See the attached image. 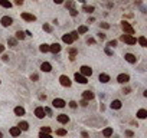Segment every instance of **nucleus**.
<instances>
[{
    "label": "nucleus",
    "instance_id": "18",
    "mask_svg": "<svg viewBox=\"0 0 147 138\" xmlns=\"http://www.w3.org/2000/svg\"><path fill=\"white\" fill-rule=\"evenodd\" d=\"M20 132H22V131L19 130V127H12L10 128V135L12 137H19Z\"/></svg>",
    "mask_w": 147,
    "mask_h": 138
},
{
    "label": "nucleus",
    "instance_id": "51",
    "mask_svg": "<svg viewBox=\"0 0 147 138\" xmlns=\"http://www.w3.org/2000/svg\"><path fill=\"white\" fill-rule=\"evenodd\" d=\"M82 138H88V132H85V131H84V132H82Z\"/></svg>",
    "mask_w": 147,
    "mask_h": 138
},
{
    "label": "nucleus",
    "instance_id": "32",
    "mask_svg": "<svg viewBox=\"0 0 147 138\" xmlns=\"http://www.w3.org/2000/svg\"><path fill=\"white\" fill-rule=\"evenodd\" d=\"M84 12H87V13H92V12H94V6H84Z\"/></svg>",
    "mask_w": 147,
    "mask_h": 138
},
{
    "label": "nucleus",
    "instance_id": "47",
    "mask_svg": "<svg viewBox=\"0 0 147 138\" xmlns=\"http://www.w3.org/2000/svg\"><path fill=\"white\" fill-rule=\"evenodd\" d=\"M79 104H81L82 106H87V105H88V102H87V101H84V99H82V101H81V102H79Z\"/></svg>",
    "mask_w": 147,
    "mask_h": 138
},
{
    "label": "nucleus",
    "instance_id": "38",
    "mask_svg": "<svg viewBox=\"0 0 147 138\" xmlns=\"http://www.w3.org/2000/svg\"><path fill=\"white\" fill-rule=\"evenodd\" d=\"M104 52H105V53L108 55V56H112V50H111L110 48H105V49H104Z\"/></svg>",
    "mask_w": 147,
    "mask_h": 138
},
{
    "label": "nucleus",
    "instance_id": "4",
    "mask_svg": "<svg viewBox=\"0 0 147 138\" xmlns=\"http://www.w3.org/2000/svg\"><path fill=\"white\" fill-rule=\"evenodd\" d=\"M59 82H61V85H62V86H66V88H69V86H71V84H72L71 79H69L66 75H62V76H61V78H59Z\"/></svg>",
    "mask_w": 147,
    "mask_h": 138
},
{
    "label": "nucleus",
    "instance_id": "16",
    "mask_svg": "<svg viewBox=\"0 0 147 138\" xmlns=\"http://www.w3.org/2000/svg\"><path fill=\"white\" fill-rule=\"evenodd\" d=\"M41 70H43V72H51V70H52V65L49 62H43L41 65Z\"/></svg>",
    "mask_w": 147,
    "mask_h": 138
},
{
    "label": "nucleus",
    "instance_id": "39",
    "mask_svg": "<svg viewBox=\"0 0 147 138\" xmlns=\"http://www.w3.org/2000/svg\"><path fill=\"white\" fill-rule=\"evenodd\" d=\"M69 106H71V108H72V109H75V108H76V106H78V104H76V102H75V101H71V102H69Z\"/></svg>",
    "mask_w": 147,
    "mask_h": 138
},
{
    "label": "nucleus",
    "instance_id": "7",
    "mask_svg": "<svg viewBox=\"0 0 147 138\" xmlns=\"http://www.w3.org/2000/svg\"><path fill=\"white\" fill-rule=\"evenodd\" d=\"M22 19L26 20V22H35V20H36V16H33V14H30V13L23 12V13H22Z\"/></svg>",
    "mask_w": 147,
    "mask_h": 138
},
{
    "label": "nucleus",
    "instance_id": "11",
    "mask_svg": "<svg viewBox=\"0 0 147 138\" xmlns=\"http://www.w3.org/2000/svg\"><path fill=\"white\" fill-rule=\"evenodd\" d=\"M75 81L78 82V84H87L88 79L85 78V76H82L79 72H76V73H75Z\"/></svg>",
    "mask_w": 147,
    "mask_h": 138
},
{
    "label": "nucleus",
    "instance_id": "28",
    "mask_svg": "<svg viewBox=\"0 0 147 138\" xmlns=\"http://www.w3.org/2000/svg\"><path fill=\"white\" fill-rule=\"evenodd\" d=\"M43 30L48 33H52V26L49 23H43Z\"/></svg>",
    "mask_w": 147,
    "mask_h": 138
},
{
    "label": "nucleus",
    "instance_id": "41",
    "mask_svg": "<svg viewBox=\"0 0 147 138\" xmlns=\"http://www.w3.org/2000/svg\"><path fill=\"white\" fill-rule=\"evenodd\" d=\"M69 13H71V16H74V17H75L76 14H78V12H76L75 9H71V10H69Z\"/></svg>",
    "mask_w": 147,
    "mask_h": 138
},
{
    "label": "nucleus",
    "instance_id": "46",
    "mask_svg": "<svg viewBox=\"0 0 147 138\" xmlns=\"http://www.w3.org/2000/svg\"><path fill=\"white\" fill-rule=\"evenodd\" d=\"M98 38H100L101 40H104V39H105V35H104V33H100V35H98Z\"/></svg>",
    "mask_w": 147,
    "mask_h": 138
},
{
    "label": "nucleus",
    "instance_id": "48",
    "mask_svg": "<svg viewBox=\"0 0 147 138\" xmlns=\"http://www.w3.org/2000/svg\"><path fill=\"white\" fill-rule=\"evenodd\" d=\"M3 60H4V62H7V60H9V56H7V55H3Z\"/></svg>",
    "mask_w": 147,
    "mask_h": 138
},
{
    "label": "nucleus",
    "instance_id": "26",
    "mask_svg": "<svg viewBox=\"0 0 147 138\" xmlns=\"http://www.w3.org/2000/svg\"><path fill=\"white\" fill-rule=\"evenodd\" d=\"M87 32H88V27L87 26H79L78 30H76V33H78V35H82V33H87Z\"/></svg>",
    "mask_w": 147,
    "mask_h": 138
},
{
    "label": "nucleus",
    "instance_id": "42",
    "mask_svg": "<svg viewBox=\"0 0 147 138\" xmlns=\"http://www.w3.org/2000/svg\"><path fill=\"white\" fill-rule=\"evenodd\" d=\"M87 43H88V45H94V43H95V40H94L92 38H90V39L87 40Z\"/></svg>",
    "mask_w": 147,
    "mask_h": 138
},
{
    "label": "nucleus",
    "instance_id": "45",
    "mask_svg": "<svg viewBox=\"0 0 147 138\" xmlns=\"http://www.w3.org/2000/svg\"><path fill=\"white\" fill-rule=\"evenodd\" d=\"M125 135H127V137H133L134 134H133V131H125Z\"/></svg>",
    "mask_w": 147,
    "mask_h": 138
},
{
    "label": "nucleus",
    "instance_id": "24",
    "mask_svg": "<svg viewBox=\"0 0 147 138\" xmlns=\"http://www.w3.org/2000/svg\"><path fill=\"white\" fill-rule=\"evenodd\" d=\"M102 135L107 137V138L111 137V135H112V128H105V130L102 131Z\"/></svg>",
    "mask_w": 147,
    "mask_h": 138
},
{
    "label": "nucleus",
    "instance_id": "52",
    "mask_svg": "<svg viewBox=\"0 0 147 138\" xmlns=\"http://www.w3.org/2000/svg\"><path fill=\"white\" fill-rule=\"evenodd\" d=\"M16 4L20 6V4H23V2H22V0H16Z\"/></svg>",
    "mask_w": 147,
    "mask_h": 138
},
{
    "label": "nucleus",
    "instance_id": "23",
    "mask_svg": "<svg viewBox=\"0 0 147 138\" xmlns=\"http://www.w3.org/2000/svg\"><path fill=\"white\" fill-rule=\"evenodd\" d=\"M137 116H139L140 119H144L147 116V111L146 109H139V112H137Z\"/></svg>",
    "mask_w": 147,
    "mask_h": 138
},
{
    "label": "nucleus",
    "instance_id": "25",
    "mask_svg": "<svg viewBox=\"0 0 147 138\" xmlns=\"http://www.w3.org/2000/svg\"><path fill=\"white\" fill-rule=\"evenodd\" d=\"M137 42H139V43L141 45L143 48H146V46H147V39L144 38V36H140V38H139V40H137Z\"/></svg>",
    "mask_w": 147,
    "mask_h": 138
},
{
    "label": "nucleus",
    "instance_id": "15",
    "mask_svg": "<svg viewBox=\"0 0 147 138\" xmlns=\"http://www.w3.org/2000/svg\"><path fill=\"white\" fill-rule=\"evenodd\" d=\"M111 109H120L121 106H122V104H121V101L120 99H115V101H112L111 102Z\"/></svg>",
    "mask_w": 147,
    "mask_h": 138
},
{
    "label": "nucleus",
    "instance_id": "53",
    "mask_svg": "<svg viewBox=\"0 0 147 138\" xmlns=\"http://www.w3.org/2000/svg\"><path fill=\"white\" fill-rule=\"evenodd\" d=\"M0 138H3V132H2V131H0Z\"/></svg>",
    "mask_w": 147,
    "mask_h": 138
},
{
    "label": "nucleus",
    "instance_id": "9",
    "mask_svg": "<svg viewBox=\"0 0 147 138\" xmlns=\"http://www.w3.org/2000/svg\"><path fill=\"white\" fill-rule=\"evenodd\" d=\"M35 115H36V118H39V119H42L43 116H46L45 115V111H43V106H38V108L35 109Z\"/></svg>",
    "mask_w": 147,
    "mask_h": 138
},
{
    "label": "nucleus",
    "instance_id": "29",
    "mask_svg": "<svg viewBox=\"0 0 147 138\" xmlns=\"http://www.w3.org/2000/svg\"><path fill=\"white\" fill-rule=\"evenodd\" d=\"M41 52H43V53H46V52H49V45H46V43H43V45H41Z\"/></svg>",
    "mask_w": 147,
    "mask_h": 138
},
{
    "label": "nucleus",
    "instance_id": "2",
    "mask_svg": "<svg viewBox=\"0 0 147 138\" xmlns=\"http://www.w3.org/2000/svg\"><path fill=\"white\" fill-rule=\"evenodd\" d=\"M120 40L125 42L127 45H136L137 39L134 38V36H130V35H121V36H120Z\"/></svg>",
    "mask_w": 147,
    "mask_h": 138
},
{
    "label": "nucleus",
    "instance_id": "27",
    "mask_svg": "<svg viewBox=\"0 0 147 138\" xmlns=\"http://www.w3.org/2000/svg\"><path fill=\"white\" fill-rule=\"evenodd\" d=\"M0 6H3V7H6V9H10L12 7V3L10 2H3V0H0Z\"/></svg>",
    "mask_w": 147,
    "mask_h": 138
},
{
    "label": "nucleus",
    "instance_id": "49",
    "mask_svg": "<svg viewBox=\"0 0 147 138\" xmlns=\"http://www.w3.org/2000/svg\"><path fill=\"white\" fill-rule=\"evenodd\" d=\"M124 94H130V88H125V89H122Z\"/></svg>",
    "mask_w": 147,
    "mask_h": 138
},
{
    "label": "nucleus",
    "instance_id": "12",
    "mask_svg": "<svg viewBox=\"0 0 147 138\" xmlns=\"http://www.w3.org/2000/svg\"><path fill=\"white\" fill-rule=\"evenodd\" d=\"M49 52H52V53H59L61 52V45L59 43H53L49 46Z\"/></svg>",
    "mask_w": 147,
    "mask_h": 138
},
{
    "label": "nucleus",
    "instance_id": "3",
    "mask_svg": "<svg viewBox=\"0 0 147 138\" xmlns=\"http://www.w3.org/2000/svg\"><path fill=\"white\" fill-rule=\"evenodd\" d=\"M79 73H81L82 76H85V78H88V76L92 75V69L90 68V66H81V70H79Z\"/></svg>",
    "mask_w": 147,
    "mask_h": 138
},
{
    "label": "nucleus",
    "instance_id": "43",
    "mask_svg": "<svg viewBox=\"0 0 147 138\" xmlns=\"http://www.w3.org/2000/svg\"><path fill=\"white\" fill-rule=\"evenodd\" d=\"M30 78H32V81H38V78H39V76H38V73H33V75L30 76Z\"/></svg>",
    "mask_w": 147,
    "mask_h": 138
},
{
    "label": "nucleus",
    "instance_id": "40",
    "mask_svg": "<svg viewBox=\"0 0 147 138\" xmlns=\"http://www.w3.org/2000/svg\"><path fill=\"white\" fill-rule=\"evenodd\" d=\"M39 138H52V137H51V134H42L41 132L39 134Z\"/></svg>",
    "mask_w": 147,
    "mask_h": 138
},
{
    "label": "nucleus",
    "instance_id": "37",
    "mask_svg": "<svg viewBox=\"0 0 147 138\" xmlns=\"http://www.w3.org/2000/svg\"><path fill=\"white\" fill-rule=\"evenodd\" d=\"M65 7H68V9H74V2H66V3H65Z\"/></svg>",
    "mask_w": 147,
    "mask_h": 138
},
{
    "label": "nucleus",
    "instance_id": "31",
    "mask_svg": "<svg viewBox=\"0 0 147 138\" xmlns=\"http://www.w3.org/2000/svg\"><path fill=\"white\" fill-rule=\"evenodd\" d=\"M7 43L10 45V46H16V45H17V40H16L14 38H9V39H7Z\"/></svg>",
    "mask_w": 147,
    "mask_h": 138
},
{
    "label": "nucleus",
    "instance_id": "8",
    "mask_svg": "<svg viewBox=\"0 0 147 138\" xmlns=\"http://www.w3.org/2000/svg\"><path fill=\"white\" fill-rule=\"evenodd\" d=\"M52 104H53L55 108H63L66 102L63 99H61V98H56V99H53V102H52Z\"/></svg>",
    "mask_w": 147,
    "mask_h": 138
},
{
    "label": "nucleus",
    "instance_id": "6",
    "mask_svg": "<svg viewBox=\"0 0 147 138\" xmlns=\"http://www.w3.org/2000/svg\"><path fill=\"white\" fill-rule=\"evenodd\" d=\"M117 81L120 82V84H127V82L130 81V76H128L127 73H120V75L117 76Z\"/></svg>",
    "mask_w": 147,
    "mask_h": 138
},
{
    "label": "nucleus",
    "instance_id": "50",
    "mask_svg": "<svg viewBox=\"0 0 147 138\" xmlns=\"http://www.w3.org/2000/svg\"><path fill=\"white\" fill-rule=\"evenodd\" d=\"M3 52H4V46L0 45V53H3Z\"/></svg>",
    "mask_w": 147,
    "mask_h": 138
},
{
    "label": "nucleus",
    "instance_id": "21",
    "mask_svg": "<svg viewBox=\"0 0 147 138\" xmlns=\"http://www.w3.org/2000/svg\"><path fill=\"white\" fill-rule=\"evenodd\" d=\"M24 38H26L24 32H22V30H17V32H16V40H23Z\"/></svg>",
    "mask_w": 147,
    "mask_h": 138
},
{
    "label": "nucleus",
    "instance_id": "13",
    "mask_svg": "<svg viewBox=\"0 0 147 138\" xmlns=\"http://www.w3.org/2000/svg\"><path fill=\"white\" fill-rule=\"evenodd\" d=\"M82 98H84V101H91V99H94V94L91 91H85L84 94H82Z\"/></svg>",
    "mask_w": 147,
    "mask_h": 138
},
{
    "label": "nucleus",
    "instance_id": "35",
    "mask_svg": "<svg viewBox=\"0 0 147 138\" xmlns=\"http://www.w3.org/2000/svg\"><path fill=\"white\" fill-rule=\"evenodd\" d=\"M69 35H71V38H72V40H76V39H78V33H76V32H71V33H69Z\"/></svg>",
    "mask_w": 147,
    "mask_h": 138
},
{
    "label": "nucleus",
    "instance_id": "34",
    "mask_svg": "<svg viewBox=\"0 0 147 138\" xmlns=\"http://www.w3.org/2000/svg\"><path fill=\"white\" fill-rule=\"evenodd\" d=\"M43 111H45V115H49V116L52 115V109H51V108H48V106H45Z\"/></svg>",
    "mask_w": 147,
    "mask_h": 138
},
{
    "label": "nucleus",
    "instance_id": "10",
    "mask_svg": "<svg viewBox=\"0 0 147 138\" xmlns=\"http://www.w3.org/2000/svg\"><path fill=\"white\" fill-rule=\"evenodd\" d=\"M56 119H58V122H61V124H68V122H69V116L66 115V114H61V115H58V116H56Z\"/></svg>",
    "mask_w": 147,
    "mask_h": 138
},
{
    "label": "nucleus",
    "instance_id": "36",
    "mask_svg": "<svg viewBox=\"0 0 147 138\" xmlns=\"http://www.w3.org/2000/svg\"><path fill=\"white\" fill-rule=\"evenodd\" d=\"M115 45H117V40H110L108 43H107V46H108V48H114Z\"/></svg>",
    "mask_w": 147,
    "mask_h": 138
},
{
    "label": "nucleus",
    "instance_id": "19",
    "mask_svg": "<svg viewBox=\"0 0 147 138\" xmlns=\"http://www.w3.org/2000/svg\"><path fill=\"white\" fill-rule=\"evenodd\" d=\"M17 127H19L20 131H27V130H29V124H27L26 121H20Z\"/></svg>",
    "mask_w": 147,
    "mask_h": 138
},
{
    "label": "nucleus",
    "instance_id": "17",
    "mask_svg": "<svg viewBox=\"0 0 147 138\" xmlns=\"http://www.w3.org/2000/svg\"><path fill=\"white\" fill-rule=\"evenodd\" d=\"M98 79H100V82H102V84H107V82H110V75H107V73H100Z\"/></svg>",
    "mask_w": 147,
    "mask_h": 138
},
{
    "label": "nucleus",
    "instance_id": "5",
    "mask_svg": "<svg viewBox=\"0 0 147 138\" xmlns=\"http://www.w3.org/2000/svg\"><path fill=\"white\" fill-rule=\"evenodd\" d=\"M0 23H2V26L7 27V26H10V24L13 23V19H12V17H9V16H3L2 20H0Z\"/></svg>",
    "mask_w": 147,
    "mask_h": 138
},
{
    "label": "nucleus",
    "instance_id": "44",
    "mask_svg": "<svg viewBox=\"0 0 147 138\" xmlns=\"http://www.w3.org/2000/svg\"><path fill=\"white\" fill-rule=\"evenodd\" d=\"M101 27H102V29H108L110 24H108V23H101Z\"/></svg>",
    "mask_w": 147,
    "mask_h": 138
},
{
    "label": "nucleus",
    "instance_id": "22",
    "mask_svg": "<svg viewBox=\"0 0 147 138\" xmlns=\"http://www.w3.org/2000/svg\"><path fill=\"white\" fill-rule=\"evenodd\" d=\"M62 40H63V42H65V43H68V45H71V43H74V40H72L71 35H63V36H62Z\"/></svg>",
    "mask_w": 147,
    "mask_h": 138
},
{
    "label": "nucleus",
    "instance_id": "1",
    "mask_svg": "<svg viewBox=\"0 0 147 138\" xmlns=\"http://www.w3.org/2000/svg\"><path fill=\"white\" fill-rule=\"evenodd\" d=\"M121 27H122V30H124V35H130V36L134 35V27L131 26L128 22H122Z\"/></svg>",
    "mask_w": 147,
    "mask_h": 138
},
{
    "label": "nucleus",
    "instance_id": "14",
    "mask_svg": "<svg viewBox=\"0 0 147 138\" xmlns=\"http://www.w3.org/2000/svg\"><path fill=\"white\" fill-rule=\"evenodd\" d=\"M124 58H125V60H127L128 63H136V62H137V58L134 56L133 53H127Z\"/></svg>",
    "mask_w": 147,
    "mask_h": 138
},
{
    "label": "nucleus",
    "instance_id": "20",
    "mask_svg": "<svg viewBox=\"0 0 147 138\" xmlns=\"http://www.w3.org/2000/svg\"><path fill=\"white\" fill-rule=\"evenodd\" d=\"M14 115H17V116L24 115V108H22V106H16V108H14Z\"/></svg>",
    "mask_w": 147,
    "mask_h": 138
},
{
    "label": "nucleus",
    "instance_id": "30",
    "mask_svg": "<svg viewBox=\"0 0 147 138\" xmlns=\"http://www.w3.org/2000/svg\"><path fill=\"white\" fill-rule=\"evenodd\" d=\"M56 135H59V137L66 135V130H63V128H59V130H56Z\"/></svg>",
    "mask_w": 147,
    "mask_h": 138
},
{
    "label": "nucleus",
    "instance_id": "33",
    "mask_svg": "<svg viewBox=\"0 0 147 138\" xmlns=\"http://www.w3.org/2000/svg\"><path fill=\"white\" fill-rule=\"evenodd\" d=\"M41 132L42 134H51V128H49V127H42L41 128Z\"/></svg>",
    "mask_w": 147,
    "mask_h": 138
}]
</instances>
